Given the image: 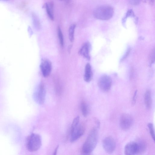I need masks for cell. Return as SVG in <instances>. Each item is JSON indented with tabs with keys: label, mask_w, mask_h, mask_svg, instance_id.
<instances>
[{
	"label": "cell",
	"mask_w": 155,
	"mask_h": 155,
	"mask_svg": "<svg viewBox=\"0 0 155 155\" xmlns=\"http://www.w3.org/2000/svg\"></svg>",
	"instance_id": "obj_30"
},
{
	"label": "cell",
	"mask_w": 155,
	"mask_h": 155,
	"mask_svg": "<svg viewBox=\"0 0 155 155\" xmlns=\"http://www.w3.org/2000/svg\"><path fill=\"white\" fill-rule=\"evenodd\" d=\"M9 0H0V1H7Z\"/></svg>",
	"instance_id": "obj_29"
},
{
	"label": "cell",
	"mask_w": 155,
	"mask_h": 155,
	"mask_svg": "<svg viewBox=\"0 0 155 155\" xmlns=\"http://www.w3.org/2000/svg\"><path fill=\"white\" fill-rule=\"evenodd\" d=\"M98 86L100 89L105 92L108 91L112 85V80L109 76L104 75L101 77L98 81Z\"/></svg>",
	"instance_id": "obj_8"
},
{
	"label": "cell",
	"mask_w": 155,
	"mask_h": 155,
	"mask_svg": "<svg viewBox=\"0 0 155 155\" xmlns=\"http://www.w3.org/2000/svg\"><path fill=\"white\" fill-rule=\"evenodd\" d=\"M81 108L83 115L84 117H86L88 113V107L87 103L84 101H82L81 104Z\"/></svg>",
	"instance_id": "obj_16"
},
{
	"label": "cell",
	"mask_w": 155,
	"mask_h": 155,
	"mask_svg": "<svg viewBox=\"0 0 155 155\" xmlns=\"http://www.w3.org/2000/svg\"><path fill=\"white\" fill-rule=\"evenodd\" d=\"M134 16V14L133 10L132 9L129 10L127 12L125 16L123 19V22L124 24L125 23L126 20L128 17L130 16Z\"/></svg>",
	"instance_id": "obj_22"
},
{
	"label": "cell",
	"mask_w": 155,
	"mask_h": 155,
	"mask_svg": "<svg viewBox=\"0 0 155 155\" xmlns=\"http://www.w3.org/2000/svg\"><path fill=\"white\" fill-rule=\"evenodd\" d=\"M46 91L44 84L41 83L38 85L34 94V97L35 101L38 104L41 105L45 102Z\"/></svg>",
	"instance_id": "obj_4"
},
{
	"label": "cell",
	"mask_w": 155,
	"mask_h": 155,
	"mask_svg": "<svg viewBox=\"0 0 155 155\" xmlns=\"http://www.w3.org/2000/svg\"><path fill=\"white\" fill-rule=\"evenodd\" d=\"M71 45H70V46H69V47L68 48V51H68L69 52H70V50H71Z\"/></svg>",
	"instance_id": "obj_28"
},
{
	"label": "cell",
	"mask_w": 155,
	"mask_h": 155,
	"mask_svg": "<svg viewBox=\"0 0 155 155\" xmlns=\"http://www.w3.org/2000/svg\"><path fill=\"white\" fill-rule=\"evenodd\" d=\"M137 91L135 92L132 99V103L133 104H135L136 102L137 99Z\"/></svg>",
	"instance_id": "obj_24"
},
{
	"label": "cell",
	"mask_w": 155,
	"mask_h": 155,
	"mask_svg": "<svg viewBox=\"0 0 155 155\" xmlns=\"http://www.w3.org/2000/svg\"><path fill=\"white\" fill-rule=\"evenodd\" d=\"M138 145L137 141H131L127 143L124 148V153L126 155L138 154Z\"/></svg>",
	"instance_id": "obj_9"
},
{
	"label": "cell",
	"mask_w": 155,
	"mask_h": 155,
	"mask_svg": "<svg viewBox=\"0 0 155 155\" xmlns=\"http://www.w3.org/2000/svg\"><path fill=\"white\" fill-rule=\"evenodd\" d=\"M144 101L146 107L150 109L152 105V99L151 92L150 90H147L144 95Z\"/></svg>",
	"instance_id": "obj_13"
},
{
	"label": "cell",
	"mask_w": 155,
	"mask_h": 155,
	"mask_svg": "<svg viewBox=\"0 0 155 155\" xmlns=\"http://www.w3.org/2000/svg\"><path fill=\"white\" fill-rule=\"evenodd\" d=\"M133 123L132 117L128 114H123L120 116L119 124L120 127L124 130L130 129Z\"/></svg>",
	"instance_id": "obj_5"
},
{
	"label": "cell",
	"mask_w": 155,
	"mask_h": 155,
	"mask_svg": "<svg viewBox=\"0 0 155 155\" xmlns=\"http://www.w3.org/2000/svg\"><path fill=\"white\" fill-rule=\"evenodd\" d=\"M98 130L96 127L93 128L89 133L84 143L82 152L84 154H89L96 147L98 140Z\"/></svg>",
	"instance_id": "obj_1"
},
{
	"label": "cell",
	"mask_w": 155,
	"mask_h": 155,
	"mask_svg": "<svg viewBox=\"0 0 155 155\" xmlns=\"http://www.w3.org/2000/svg\"><path fill=\"white\" fill-rule=\"evenodd\" d=\"M114 13L113 8L109 6H102L95 9L93 15L96 18L102 20H108L111 18Z\"/></svg>",
	"instance_id": "obj_2"
},
{
	"label": "cell",
	"mask_w": 155,
	"mask_h": 155,
	"mask_svg": "<svg viewBox=\"0 0 155 155\" xmlns=\"http://www.w3.org/2000/svg\"><path fill=\"white\" fill-rule=\"evenodd\" d=\"M58 34L60 45L61 47H63L64 45V41L63 35L61 29L59 26L58 27Z\"/></svg>",
	"instance_id": "obj_19"
},
{
	"label": "cell",
	"mask_w": 155,
	"mask_h": 155,
	"mask_svg": "<svg viewBox=\"0 0 155 155\" xmlns=\"http://www.w3.org/2000/svg\"><path fill=\"white\" fill-rule=\"evenodd\" d=\"M76 26L75 24H72L70 26L69 29V37L71 42H73L74 40V32Z\"/></svg>",
	"instance_id": "obj_17"
},
{
	"label": "cell",
	"mask_w": 155,
	"mask_h": 155,
	"mask_svg": "<svg viewBox=\"0 0 155 155\" xmlns=\"http://www.w3.org/2000/svg\"><path fill=\"white\" fill-rule=\"evenodd\" d=\"M40 68L43 76L47 77L50 74L51 70V63L48 59H43L41 60Z\"/></svg>",
	"instance_id": "obj_10"
},
{
	"label": "cell",
	"mask_w": 155,
	"mask_h": 155,
	"mask_svg": "<svg viewBox=\"0 0 155 155\" xmlns=\"http://www.w3.org/2000/svg\"><path fill=\"white\" fill-rule=\"evenodd\" d=\"M92 71L91 66L89 63H87L85 67V73L84 75V81L87 82H90L92 78Z\"/></svg>",
	"instance_id": "obj_12"
},
{
	"label": "cell",
	"mask_w": 155,
	"mask_h": 155,
	"mask_svg": "<svg viewBox=\"0 0 155 155\" xmlns=\"http://www.w3.org/2000/svg\"><path fill=\"white\" fill-rule=\"evenodd\" d=\"M102 146L105 151L108 153L110 154L113 153L115 149L116 143L112 137L108 136L103 140Z\"/></svg>",
	"instance_id": "obj_6"
},
{
	"label": "cell",
	"mask_w": 155,
	"mask_h": 155,
	"mask_svg": "<svg viewBox=\"0 0 155 155\" xmlns=\"http://www.w3.org/2000/svg\"><path fill=\"white\" fill-rule=\"evenodd\" d=\"M80 117L79 116L76 117L73 120L71 129H73L77 126L79 123Z\"/></svg>",
	"instance_id": "obj_21"
},
{
	"label": "cell",
	"mask_w": 155,
	"mask_h": 155,
	"mask_svg": "<svg viewBox=\"0 0 155 155\" xmlns=\"http://www.w3.org/2000/svg\"><path fill=\"white\" fill-rule=\"evenodd\" d=\"M53 3L52 2L47 3L45 4V7L48 15L51 20H54L53 14Z\"/></svg>",
	"instance_id": "obj_14"
},
{
	"label": "cell",
	"mask_w": 155,
	"mask_h": 155,
	"mask_svg": "<svg viewBox=\"0 0 155 155\" xmlns=\"http://www.w3.org/2000/svg\"><path fill=\"white\" fill-rule=\"evenodd\" d=\"M139 149L138 154L144 153L147 148V145L145 142L143 140H140L137 141Z\"/></svg>",
	"instance_id": "obj_15"
},
{
	"label": "cell",
	"mask_w": 155,
	"mask_h": 155,
	"mask_svg": "<svg viewBox=\"0 0 155 155\" xmlns=\"http://www.w3.org/2000/svg\"><path fill=\"white\" fill-rule=\"evenodd\" d=\"M140 0H130V3L133 5H136L139 4Z\"/></svg>",
	"instance_id": "obj_25"
},
{
	"label": "cell",
	"mask_w": 155,
	"mask_h": 155,
	"mask_svg": "<svg viewBox=\"0 0 155 155\" xmlns=\"http://www.w3.org/2000/svg\"><path fill=\"white\" fill-rule=\"evenodd\" d=\"M85 130L84 124L80 123L74 128L71 129V141L73 142L77 140L83 135Z\"/></svg>",
	"instance_id": "obj_7"
},
{
	"label": "cell",
	"mask_w": 155,
	"mask_h": 155,
	"mask_svg": "<svg viewBox=\"0 0 155 155\" xmlns=\"http://www.w3.org/2000/svg\"><path fill=\"white\" fill-rule=\"evenodd\" d=\"M42 144L41 139L39 134L32 133L27 138L26 146L28 150L30 152H35L38 150Z\"/></svg>",
	"instance_id": "obj_3"
},
{
	"label": "cell",
	"mask_w": 155,
	"mask_h": 155,
	"mask_svg": "<svg viewBox=\"0 0 155 155\" xmlns=\"http://www.w3.org/2000/svg\"><path fill=\"white\" fill-rule=\"evenodd\" d=\"M149 132L150 135L154 141L155 139V132L153 124L152 123H149L147 124Z\"/></svg>",
	"instance_id": "obj_20"
},
{
	"label": "cell",
	"mask_w": 155,
	"mask_h": 155,
	"mask_svg": "<svg viewBox=\"0 0 155 155\" xmlns=\"http://www.w3.org/2000/svg\"><path fill=\"white\" fill-rule=\"evenodd\" d=\"M150 59L152 63L153 62L155 59V50L153 49L150 55Z\"/></svg>",
	"instance_id": "obj_23"
},
{
	"label": "cell",
	"mask_w": 155,
	"mask_h": 155,
	"mask_svg": "<svg viewBox=\"0 0 155 155\" xmlns=\"http://www.w3.org/2000/svg\"><path fill=\"white\" fill-rule=\"evenodd\" d=\"M130 48L128 49L126 54L124 55V57H123L122 58V60H124L127 57L130 52Z\"/></svg>",
	"instance_id": "obj_26"
},
{
	"label": "cell",
	"mask_w": 155,
	"mask_h": 155,
	"mask_svg": "<svg viewBox=\"0 0 155 155\" xmlns=\"http://www.w3.org/2000/svg\"><path fill=\"white\" fill-rule=\"evenodd\" d=\"M91 48L90 44L88 42L84 43L78 51V54L86 59H90L89 53Z\"/></svg>",
	"instance_id": "obj_11"
},
{
	"label": "cell",
	"mask_w": 155,
	"mask_h": 155,
	"mask_svg": "<svg viewBox=\"0 0 155 155\" xmlns=\"http://www.w3.org/2000/svg\"><path fill=\"white\" fill-rule=\"evenodd\" d=\"M32 18L34 25L36 29H40L41 28L40 21L37 15L35 13L32 14Z\"/></svg>",
	"instance_id": "obj_18"
},
{
	"label": "cell",
	"mask_w": 155,
	"mask_h": 155,
	"mask_svg": "<svg viewBox=\"0 0 155 155\" xmlns=\"http://www.w3.org/2000/svg\"><path fill=\"white\" fill-rule=\"evenodd\" d=\"M58 147H59V145H58V146H57V147H56V148L55 149L54 151V152L53 153L54 155H55L57 154V151H58Z\"/></svg>",
	"instance_id": "obj_27"
}]
</instances>
